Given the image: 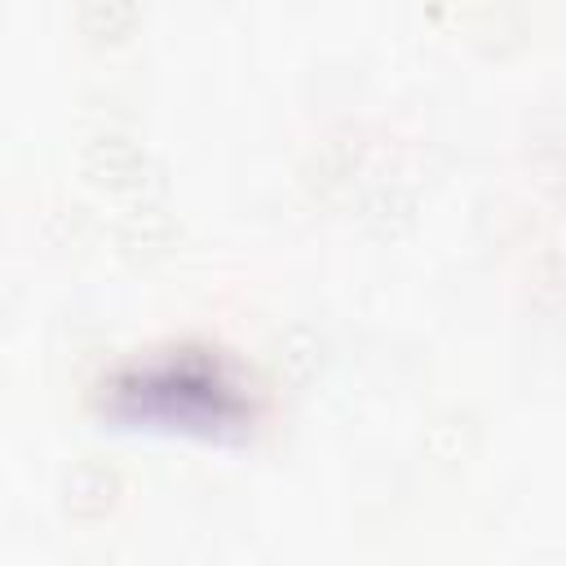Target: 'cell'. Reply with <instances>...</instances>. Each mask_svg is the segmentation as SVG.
Masks as SVG:
<instances>
[{
  "label": "cell",
  "mask_w": 566,
  "mask_h": 566,
  "mask_svg": "<svg viewBox=\"0 0 566 566\" xmlns=\"http://www.w3.org/2000/svg\"><path fill=\"white\" fill-rule=\"evenodd\" d=\"M84 172H88L97 186L119 190V195H142V190L155 186V164H150V155H146L137 142L115 137V133L93 137V142L84 146Z\"/></svg>",
  "instance_id": "obj_1"
},
{
  "label": "cell",
  "mask_w": 566,
  "mask_h": 566,
  "mask_svg": "<svg viewBox=\"0 0 566 566\" xmlns=\"http://www.w3.org/2000/svg\"><path fill=\"white\" fill-rule=\"evenodd\" d=\"M119 495V478L106 464H80L66 478V509L75 517H102Z\"/></svg>",
  "instance_id": "obj_2"
},
{
  "label": "cell",
  "mask_w": 566,
  "mask_h": 566,
  "mask_svg": "<svg viewBox=\"0 0 566 566\" xmlns=\"http://www.w3.org/2000/svg\"><path fill=\"white\" fill-rule=\"evenodd\" d=\"M137 27L133 0H80V31L97 44H119Z\"/></svg>",
  "instance_id": "obj_3"
}]
</instances>
